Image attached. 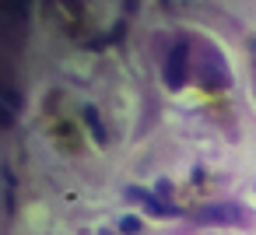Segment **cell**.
Returning a JSON list of instances; mask_svg holds the SVG:
<instances>
[{
	"instance_id": "cell-6",
	"label": "cell",
	"mask_w": 256,
	"mask_h": 235,
	"mask_svg": "<svg viewBox=\"0 0 256 235\" xmlns=\"http://www.w3.org/2000/svg\"><path fill=\"white\" fill-rule=\"evenodd\" d=\"M4 11L11 22H25L28 18V0H4Z\"/></svg>"
},
{
	"instance_id": "cell-5",
	"label": "cell",
	"mask_w": 256,
	"mask_h": 235,
	"mask_svg": "<svg viewBox=\"0 0 256 235\" xmlns=\"http://www.w3.org/2000/svg\"><path fill=\"white\" fill-rule=\"evenodd\" d=\"M81 112H84V123L92 126L95 140H98V144H106V130H102V123H98V109H95V106H84Z\"/></svg>"
},
{
	"instance_id": "cell-3",
	"label": "cell",
	"mask_w": 256,
	"mask_h": 235,
	"mask_svg": "<svg viewBox=\"0 0 256 235\" xmlns=\"http://www.w3.org/2000/svg\"><path fill=\"white\" fill-rule=\"evenodd\" d=\"M130 196H134V200H140V204H144L151 214H158V218H165V214H176V207H172L168 200H158L151 190H130Z\"/></svg>"
},
{
	"instance_id": "cell-1",
	"label": "cell",
	"mask_w": 256,
	"mask_h": 235,
	"mask_svg": "<svg viewBox=\"0 0 256 235\" xmlns=\"http://www.w3.org/2000/svg\"><path fill=\"white\" fill-rule=\"evenodd\" d=\"M190 42L186 39H179L172 50H168V56H165V84L172 88V92H179L182 84H186V78H190Z\"/></svg>"
},
{
	"instance_id": "cell-7",
	"label": "cell",
	"mask_w": 256,
	"mask_h": 235,
	"mask_svg": "<svg viewBox=\"0 0 256 235\" xmlns=\"http://www.w3.org/2000/svg\"><path fill=\"white\" fill-rule=\"evenodd\" d=\"M140 228H144V224H140V218H130V214H126V218L120 221V232H123V235H137Z\"/></svg>"
},
{
	"instance_id": "cell-2",
	"label": "cell",
	"mask_w": 256,
	"mask_h": 235,
	"mask_svg": "<svg viewBox=\"0 0 256 235\" xmlns=\"http://www.w3.org/2000/svg\"><path fill=\"white\" fill-rule=\"evenodd\" d=\"M196 78H200L207 88H228V84H232V74H228L224 60H221L214 50H207V56H196Z\"/></svg>"
},
{
	"instance_id": "cell-4",
	"label": "cell",
	"mask_w": 256,
	"mask_h": 235,
	"mask_svg": "<svg viewBox=\"0 0 256 235\" xmlns=\"http://www.w3.org/2000/svg\"><path fill=\"white\" fill-rule=\"evenodd\" d=\"M200 221H242V210L238 207H228V204H218V207H207L196 214Z\"/></svg>"
}]
</instances>
